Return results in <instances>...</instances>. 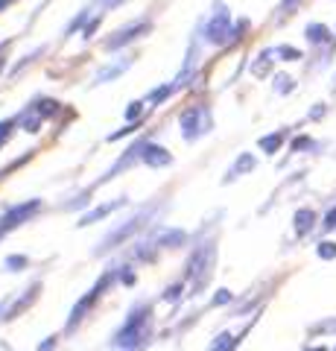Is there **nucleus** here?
Here are the masks:
<instances>
[{
	"instance_id": "obj_13",
	"label": "nucleus",
	"mask_w": 336,
	"mask_h": 351,
	"mask_svg": "<svg viewBox=\"0 0 336 351\" xmlns=\"http://www.w3.org/2000/svg\"><path fill=\"white\" fill-rule=\"evenodd\" d=\"M310 147V138H296V144H292V149H307Z\"/></svg>"
},
{
	"instance_id": "obj_4",
	"label": "nucleus",
	"mask_w": 336,
	"mask_h": 351,
	"mask_svg": "<svg viewBox=\"0 0 336 351\" xmlns=\"http://www.w3.org/2000/svg\"><path fill=\"white\" fill-rule=\"evenodd\" d=\"M103 284H105V281H100V284H96V290H94L91 295H85V299H82V302H79L77 307H73V313H70V325H77V322L82 319V316H85V311H88V307H91V304L96 302V295H100V290H103Z\"/></svg>"
},
{
	"instance_id": "obj_1",
	"label": "nucleus",
	"mask_w": 336,
	"mask_h": 351,
	"mask_svg": "<svg viewBox=\"0 0 336 351\" xmlns=\"http://www.w3.org/2000/svg\"><path fill=\"white\" fill-rule=\"evenodd\" d=\"M146 316H149V311H146V307H144V311H138V319H129V325L123 328L120 334H117V339H114V343L120 346V348H126V346L138 343V337H144V325H146Z\"/></svg>"
},
{
	"instance_id": "obj_8",
	"label": "nucleus",
	"mask_w": 336,
	"mask_h": 351,
	"mask_svg": "<svg viewBox=\"0 0 336 351\" xmlns=\"http://www.w3.org/2000/svg\"><path fill=\"white\" fill-rule=\"evenodd\" d=\"M284 138H287V132H275V135H266V138H260V149H266V152H275L281 144H284Z\"/></svg>"
},
{
	"instance_id": "obj_14",
	"label": "nucleus",
	"mask_w": 336,
	"mask_h": 351,
	"mask_svg": "<svg viewBox=\"0 0 336 351\" xmlns=\"http://www.w3.org/2000/svg\"><path fill=\"white\" fill-rule=\"evenodd\" d=\"M305 351H331V348H328V346H324V343H319V346H307Z\"/></svg>"
},
{
	"instance_id": "obj_15",
	"label": "nucleus",
	"mask_w": 336,
	"mask_h": 351,
	"mask_svg": "<svg viewBox=\"0 0 336 351\" xmlns=\"http://www.w3.org/2000/svg\"><path fill=\"white\" fill-rule=\"evenodd\" d=\"M292 3H296V0H284V9H289Z\"/></svg>"
},
{
	"instance_id": "obj_5",
	"label": "nucleus",
	"mask_w": 336,
	"mask_h": 351,
	"mask_svg": "<svg viewBox=\"0 0 336 351\" xmlns=\"http://www.w3.org/2000/svg\"><path fill=\"white\" fill-rule=\"evenodd\" d=\"M208 36H211V41H225V36H229V15H216V21L211 24V29H208Z\"/></svg>"
},
{
	"instance_id": "obj_11",
	"label": "nucleus",
	"mask_w": 336,
	"mask_h": 351,
	"mask_svg": "<svg viewBox=\"0 0 336 351\" xmlns=\"http://www.w3.org/2000/svg\"><path fill=\"white\" fill-rule=\"evenodd\" d=\"M322 228H324V232H333V228H336V205L331 208L328 214H324V219H322Z\"/></svg>"
},
{
	"instance_id": "obj_10",
	"label": "nucleus",
	"mask_w": 336,
	"mask_h": 351,
	"mask_svg": "<svg viewBox=\"0 0 336 351\" xmlns=\"http://www.w3.org/2000/svg\"><path fill=\"white\" fill-rule=\"evenodd\" d=\"M310 334H313V337L336 334V319H324V322H319V325H313V328H310Z\"/></svg>"
},
{
	"instance_id": "obj_9",
	"label": "nucleus",
	"mask_w": 336,
	"mask_h": 351,
	"mask_svg": "<svg viewBox=\"0 0 336 351\" xmlns=\"http://www.w3.org/2000/svg\"><path fill=\"white\" fill-rule=\"evenodd\" d=\"M316 255L322 261H336V240H322L316 246Z\"/></svg>"
},
{
	"instance_id": "obj_6",
	"label": "nucleus",
	"mask_w": 336,
	"mask_h": 351,
	"mask_svg": "<svg viewBox=\"0 0 336 351\" xmlns=\"http://www.w3.org/2000/svg\"><path fill=\"white\" fill-rule=\"evenodd\" d=\"M305 32H307L310 44H328V41H331V29L324 27V24H310Z\"/></svg>"
},
{
	"instance_id": "obj_2",
	"label": "nucleus",
	"mask_w": 336,
	"mask_h": 351,
	"mask_svg": "<svg viewBox=\"0 0 336 351\" xmlns=\"http://www.w3.org/2000/svg\"><path fill=\"white\" fill-rule=\"evenodd\" d=\"M316 211H313V208H298L296 211V219H292V223H296V234L298 237H307L313 228H316Z\"/></svg>"
},
{
	"instance_id": "obj_3",
	"label": "nucleus",
	"mask_w": 336,
	"mask_h": 351,
	"mask_svg": "<svg viewBox=\"0 0 336 351\" xmlns=\"http://www.w3.org/2000/svg\"><path fill=\"white\" fill-rule=\"evenodd\" d=\"M38 202H29V205H24V208H15V211H9L6 217H3V226H0V232H6V228H12V226H18L21 219H27L29 214H36L38 211Z\"/></svg>"
},
{
	"instance_id": "obj_7",
	"label": "nucleus",
	"mask_w": 336,
	"mask_h": 351,
	"mask_svg": "<svg viewBox=\"0 0 336 351\" xmlns=\"http://www.w3.org/2000/svg\"><path fill=\"white\" fill-rule=\"evenodd\" d=\"M237 346H240V337H231V334H220L214 339L211 351H237Z\"/></svg>"
},
{
	"instance_id": "obj_12",
	"label": "nucleus",
	"mask_w": 336,
	"mask_h": 351,
	"mask_svg": "<svg viewBox=\"0 0 336 351\" xmlns=\"http://www.w3.org/2000/svg\"><path fill=\"white\" fill-rule=\"evenodd\" d=\"M278 56H284L287 62H292V59H301V53L292 50V47H278Z\"/></svg>"
}]
</instances>
